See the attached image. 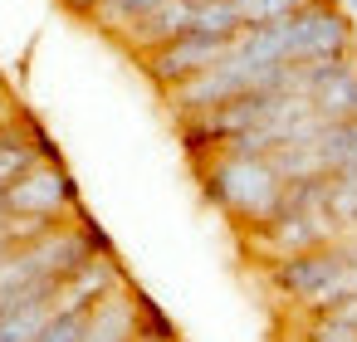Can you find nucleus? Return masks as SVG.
Wrapping results in <instances>:
<instances>
[{
	"label": "nucleus",
	"instance_id": "nucleus-3",
	"mask_svg": "<svg viewBox=\"0 0 357 342\" xmlns=\"http://www.w3.org/2000/svg\"><path fill=\"white\" fill-rule=\"evenodd\" d=\"M284 59H352L357 54V25L337 0H308L303 10L279 20Z\"/></svg>",
	"mask_w": 357,
	"mask_h": 342
},
{
	"label": "nucleus",
	"instance_id": "nucleus-10",
	"mask_svg": "<svg viewBox=\"0 0 357 342\" xmlns=\"http://www.w3.org/2000/svg\"><path fill=\"white\" fill-rule=\"evenodd\" d=\"M84 322H89V308H64V313H54V318L40 327L35 342H79V337H84Z\"/></svg>",
	"mask_w": 357,
	"mask_h": 342
},
{
	"label": "nucleus",
	"instance_id": "nucleus-12",
	"mask_svg": "<svg viewBox=\"0 0 357 342\" xmlns=\"http://www.w3.org/2000/svg\"><path fill=\"white\" fill-rule=\"evenodd\" d=\"M15 108H20V103L10 98V88H6V74H0V118H10Z\"/></svg>",
	"mask_w": 357,
	"mask_h": 342
},
{
	"label": "nucleus",
	"instance_id": "nucleus-8",
	"mask_svg": "<svg viewBox=\"0 0 357 342\" xmlns=\"http://www.w3.org/2000/svg\"><path fill=\"white\" fill-rule=\"evenodd\" d=\"M54 313H59V308H54V288L40 293V298H25V303H15V308H6V313H0V342H35L40 327H45Z\"/></svg>",
	"mask_w": 357,
	"mask_h": 342
},
{
	"label": "nucleus",
	"instance_id": "nucleus-9",
	"mask_svg": "<svg viewBox=\"0 0 357 342\" xmlns=\"http://www.w3.org/2000/svg\"><path fill=\"white\" fill-rule=\"evenodd\" d=\"M308 0H235L240 25H264V20H284L294 10H303Z\"/></svg>",
	"mask_w": 357,
	"mask_h": 342
},
{
	"label": "nucleus",
	"instance_id": "nucleus-4",
	"mask_svg": "<svg viewBox=\"0 0 357 342\" xmlns=\"http://www.w3.org/2000/svg\"><path fill=\"white\" fill-rule=\"evenodd\" d=\"M6 210L10 215H40V220H69L79 215V186L69 176V166L59 157H35L6 191Z\"/></svg>",
	"mask_w": 357,
	"mask_h": 342
},
{
	"label": "nucleus",
	"instance_id": "nucleus-15",
	"mask_svg": "<svg viewBox=\"0 0 357 342\" xmlns=\"http://www.w3.org/2000/svg\"><path fill=\"white\" fill-rule=\"evenodd\" d=\"M6 215H10V210H6V196H0V220H6Z\"/></svg>",
	"mask_w": 357,
	"mask_h": 342
},
{
	"label": "nucleus",
	"instance_id": "nucleus-1",
	"mask_svg": "<svg viewBox=\"0 0 357 342\" xmlns=\"http://www.w3.org/2000/svg\"><path fill=\"white\" fill-rule=\"evenodd\" d=\"M196 176H201L206 201L215 210H225L240 230L264 225L279 210V196H284V176L269 166V157H230V152H215V157H201L196 162Z\"/></svg>",
	"mask_w": 357,
	"mask_h": 342
},
{
	"label": "nucleus",
	"instance_id": "nucleus-2",
	"mask_svg": "<svg viewBox=\"0 0 357 342\" xmlns=\"http://www.w3.org/2000/svg\"><path fill=\"white\" fill-rule=\"evenodd\" d=\"M347 269H352V254L342 249V240H328V244L274 259L269 264V288L279 298H289L294 308H318V303L347 293Z\"/></svg>",
	"mask_w": 357,
	"mask_h": 342
},
{
	"label": "nucleus",
	"instance_id": "nucleus-14",
	"mask_svg": "<svg viewBox=\"0 0 357 342\" xmlns=\"http://www.w3.org/2000/svg\"><path fill=\"white\" fill-rule=\"evenodd\" d=\"M137 342H172V337H142V332H137Z\"/></svg>",
	"mask_w": 357,
	"mask_h": 342
},
{
	"label": "nucleus",
	"instance_id": "nucleus-11",
	"mask_svg": "<svg viewBox=\"0 0 357 342\" xmlns=\"http://www.w3.org/2000/svg\"><path fill=\"white\" fill-rule=\"evenodd\" d=\"M59 6H64L69 15H84V20H93V10H98V0H59Z\"/></svg>",
	"mask_w": 357,
	"mask_h": 342
},
{
	"label": "nucleus",
	"instance_id": "nucleus-7",
	"mask_svg": "<svg viewBox=\"0 0 357 342\" xmlns=\"http://www.w3.org/2000/svg\"><path fill=\"white\" fill-rule=\"evenodd\" d=\"M308 103H313L318 123H352L357 118V54L328 59L318 84L308 88Z\"/></svg>",
	"mask_w": 357,
	"mask_h": 342
},
{
	"label": "nucleus",
	"instance_id": "nucleus-6",
	"mask_svg": "<svg viewBox=\"0 0 357 342\" xmlns=\"http://www.w3.org/2000/svg\"><path fill=\"white\" fill-rule=\"evenodd\" d=\"M137 293L142 288H132V279H123L118 288H108L89 308V322H84L79 342H137Z\"/></svg>",
	"mask_w": 357,
	"mask_h": 342
},
{
	"label": "nucleus",
	"instance_id": "nucleus-13",
	"mask_svg": "<svg viewBox=\"0 0 357 342\" xmlns=\"http://www.w3.org/2000/svg\"><path fill=\"white\" fill-rule=\"evenodd\" d=\"M337 240H342V249H347V254H352V259H357V220H352V225H347V230H342V235H337Z\"/></svg>",
	"mask_w": 357,
	"mask_h": 342
},
{
	"label": "nucleus",
	"instance_id": "nucleus-5",
	"mask_svg": "<svg viewBox=\"0 0 357 342\" xmlns=\"http://www.w3.org/2000/svg\"><path fill=\"white\" fill-rule=\"evenodd\" d=\"M225 49H230V40H225V35L181 30L176 40H167V45H157V49L137 54V64H142V74H147L162 93H172L176 84H186V79H196L201 69H211Z\"/></svg>",
	"mask_w": 357,
	"mask_h": 342
}]
</instances>
